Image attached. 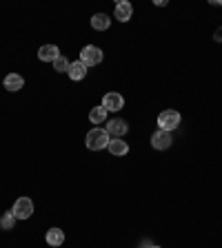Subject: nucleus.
Returning <instances> with one entry per match:
<instances>
[{"instance_id":"nucleus-1","label":"nucleus","mask_w":222,"mask_h":248,"mask_svg":"<svg viewBox=\"0 0 222 248\" xmlns=\"http://www.w3.org/2000/svg\"><path fill=\"white\" fill-rule=\"evenodd\" d=\"M109 140L111 138H109V133L104 129H91L87 133V138H85V144L91 151H100V149H107Z\"/></svg>"},{"instance_id":"nucleus-2","label":"nucleus","mask_w":222,"mask_h":248,"mask_svg":"<svg viewBox=\"0 0 222 248\" xmlns=\"http://www.w3.org/2000/svg\"><path fill=\"white\" fill-rule=\"evenodd\" d=\"M80 62H83L85 67H96L102 62V49L100 46H93V45H87L80 51Z\"/></svg>"},{"instance_id":"nucleus-3","label":"nucleus","mask_w":222,"mask_h":248,"mask_svg":"<svg viewBox=\"0 0 222 248\" xmlns=\"http://www.w3.org/2000/svg\"><path fill=\"white\" fill-rule=\"evenodd\" d=\"M11 213H14L16 219H29L31 213H34V202H31L29 197H18L14 208H11Z\"/></svg>"},{"instance_id":"nucleus-4","label":"nucleus","mask_w":222,"mask_h":248,"mask_svg":"<svg viewBox=\"0 0 222 248\" xmlns=\"http://www.w3.org/2000/svg\"><path fill=\"white\" fill-rule=\"evenodd\" d=\"M158 124H160L162 131H173L180 124V113L178 111H173V108H167V111H162L160 115H158Z\"/></svg>"},{"instance_id":"nucleus-5","label":"nucleus","mask_w":222,"mask_h":248,"mask_svg":"<svg viewBox=\"0 0 222 248\" xmlns=\"http://www.w3.org/2000/svg\"><path fill=\"white\" fill-rule=\"evenodd\" d=\"M151 144H154V149H158V151H165V149H169L171 144H173V138H171V133L169 131H155L154 135H151Z\"/></svg>"},{"instance_id":"nucleus-6","label":"nucleus","mask_w":222,"mask_h":248,"mask_svg":"<svg viewBox=\"0 0 222 248\" xmlns=\"http://www.w3.org/2000/svg\"><path fill=\"white\" fill-rule=\"evenodd\" d=\"M131 14H134V7H131V2H127V0H120V2H116V9H114V18L120 22H127L131 18Z\"/></svg>"},{"instance_id":"nucleus-7","label":"nucleus","mask_w":222,"mask_h":248,"mask_svg":"<svg viewBox=\"0 0 222 248\" xmlns=\"http://www.w3.org/2000/svg\"><path fill=\"white\" fill-rule=\"evenodd\" d=\"M102 107L107 108V113L109 111H120V108L124 107V100L120 93H107L102 98Z\"/></svg>"},{"instance_id":"nucleus-8","label":"nucleus","mask_w":222,"mask_h":248,"mask_svg":"<svg viewBox=\"0 0 222 248\" xmlns=\"http://www.w3.org/2000/svg\"><path fill=\"white\" fill-rule=\"evenodd\" d=\"M107 149H109V153H111V155H118V157H122V155L129 153V144H127L124 140H120V138L109 140Z\"/></svg>"},{"instance_id":"nucleus-9","label":"nucleus","mask_w":222,"mask_h":248,"mask_svg":"<svg viewBox=\"0 0 222 248\" xmlns=\"http://www.w3.org/2000/svg\"><path fill=\"white\" fill-rule=\"evenodd\" d=\"M107 131L109 135H116V138H122L127 131H129V126H127V122L124 120H120V118H116V120H111V122L107 124Z\"/></svg>"},{"instance_id":"nucleus-10","label":"nucleus","mask_w":222,"mask_h":248,"mask_svg":"<svg viewBox=\"0 0 222 248\" xmlns=\"http://www.w3.org/2000/svg\"><path fill=\"white\" fill-rule=\"evenodd\" d=\"M58 56H60V51H58L56 45H42L40 49H38V58H40L42 62H53Z\"/></svg>"},{"instance_id":"nucleus-11","label":"nucleus","mask_w":222,"mask_h":248,"mask_svg":"<svg viewBox=\"0 0 222 248\" xmlns=\"http://www.w3.org/2000/svg\"><path fill=\"white\" fill-rule=\"evenodd\" d=\"M5 89L7 91H20L22 87H25V78L18 76V73H9V76H5Z\"/></svg>"},{"instance_id":"nucleus-12","label":"nucleus","mask_w":222,"mask_h":248,"mask_svg":"<svg viewBox=\"0 0 222 248\" xmlns=\"http://www.w3.org/2000/svg\"><path fill=\"white\" fill-rule=\"evenodd\" d=\"M69 78H71L73 82H76V80H83L85 76H87V67H85L83 62L80 60H76V62H71V64H69Z\"/></svg>"},{"instance_id":"nucleus-13","label":"nucleus","mask_w":222,"mask_h":248,"mask_svg":"<svg viewBox=\"0 0 222 248\" xmlns=\"http://www.w3.org/2000/svg\"><path fill=\"white\" fill-rule=\"evenodd\" d=\"M62 242H65V232H62L60 228H49V231H47V244H49V246L58 248V246H62Z\"/></svg>"},{"instance_id":"nucleus-14","label":"nucleus","mask_w":222,"mask_h":248,"mask_svg":"<svg viewBox=\"0 0 222 248\" xmlns=\"http://www.w3.org/2000/svg\"><path fill=\"white\" fill-rule=\"evenodd\" d=\"M109 25H111V18H109L107 14H96V16L91 18V27H93L96 31H107Z\"/></svg>"},{"instance_id":"nucleus-15","label":"nucleus","mask_w":222,"mask_h":248,"mask_svg":"<svg viewBox=\"0 0 222 248\" xmlns=\"http://www.w3.org/2000/svg\"><path fill=\"white\" fill-rule=\"evenodd\" d=\"M89 120H91L93 124H102L104 120H107V108L100 104V107H93L91 113H89Z\"/></svg>"},{"instance_id":"nucleus-16","label":"nucleus","mask_w":222,"mask_h":248,"mask_svg":"<svg viewBox=\"0 0 222 248\" xmlns=\"http://www.w3.org/2000/svg\"><path fill=\"white\" fill-rule=\"evenodd\" d=\"M69 64H71V62H69L65 56H58L56 60H53V71H58V73H67V71H69Z\"/></svg>"},{"instance_id":"nucleus-17","label":"nucleus","mask_w":222,"mask_h":248,"mask_svg":"<svg viewBox=\"0 0 222 248\" xmlns=\"http://www.w3.org/2000/svg\"><path fill=\"white\" fill-rule=\"evenodd\" d=\"M14 224H16V217H14V213H11V211L0 217V228H2V231H11V228H14Z\"/></svg>"},{"instance_id":"nucleus-18","label":"nucleus","mask_w":222,"mask_h":248,"mask_svg":"<svg viewBox=\"0 0 222 248\" xmlns=\"http://www.w3.org/2000/svg\"><path fill=\"white\" fill-rule=\"evenodd\" d=\"M213 40L222 42V27H220V29H216V33H213Z\"/></svg>"},{"instance_id":"nucleus-19","label":"nucleus","mask_w":222,"mask_h":248,"mask_svg":"<svg viewBox=\"0 0 222 248\" xmlns=\"http://www.w3.org/2000/svg\"><path fill=\"white\" fill-rule=\"evenodd\" d=\"M151 248H160V246H151Z\"/></svg>"}]
</instances>
